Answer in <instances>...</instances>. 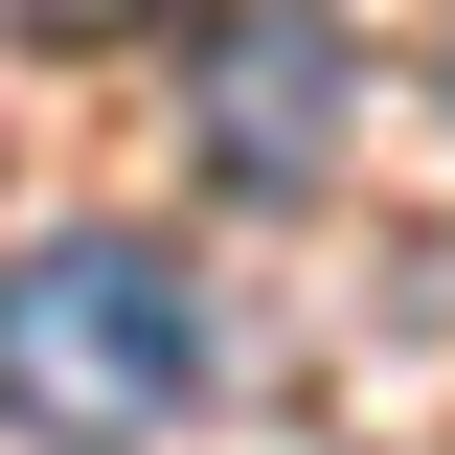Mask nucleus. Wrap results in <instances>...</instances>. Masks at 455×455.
Masks as SVG:
<instances>
[{
    "mask_svg": "<svg viewBox=\"0 0 455 455\" xmlns=\"http://www.w3.org/2000/svg\"><path fill=\"white\" fill-rule=\"evenodd\" d=\"M23 46H114V23H160V0H0Z\"/></svg>",
    "mask_w": 455,
    "mask_h": 455,
    "instance_id": "nucleus-3",
    "label": "nucleus"
},
{
    "mask_svg": "<svg viewBox=\"0 0 455 455\" xmlns=\"http://www.w3.org/2000/svg\"><path fill=\"white\" fill-rule=\"evenodd\" d=\"M341 114H364V46H341V0H228L205 46H182V160L228 205H296L341 160Z\"/></svg>",
    "mask_w": 455,
    "mask_h": 455,
    "instance_id": "nucleus-2",
    "label": "nucleus"
},
{
    "mask_svg": "<svg viewBox=\"0 0 455 455\" xmlns=\"http://www.w3.org/2000/svg\"><path fill=\"white\" fill-rule=\"evenodd\" d=\"M205 387V296L137 251V228H46L0 274V433L23 455H137Z\"/></svg>",
    "mask_w": 455,
    "mask_h": 455,
    "instance_id": "nucleus-1",
    "label": "nucleus"
}]
</instances>
